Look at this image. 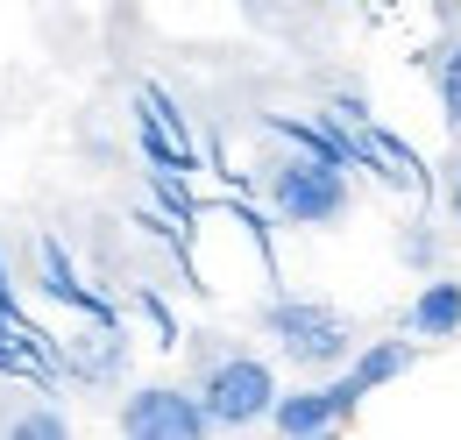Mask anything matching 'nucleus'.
<instances>
[{
  "label": "nucleus",
  "mask_w": 461,
  "mask_h": 440,
  "mask_svg": "<svg viewBox=\"0 0 461 440\" xmlns=\"http://www.w3.org/2000/svg\"><path fill=\"white\" fill-rule=\"evenodd\" d=\"M263 192H270L277 220H291V227H341L348 206H355L348 170L327 164V157H312V150H298V142H291L285 157H270Z\"/></svg>",
  "instance_id": "obj_1"
},
{
  "label": "nucleus",
  "mask_w": 461,
  "mask_h": 440,
  "mask_svg": "<svg viewBox=\"0 0 461 440\" xmlns=\"http://www.w3.org/2000/svg\"><path fill=\"white\" fill-rule=\"evenodd\" d=\"M263 334L305 377H327V370H341L355 355V320L341 306H327V298H270L263 306Z\"/></svg>",
  "instance_id": "obj_2"
},
{
  "label": "nucleus",
  "mask_w": 461,
  "mask_h": 440,
  "mask_svg": "<svg viewBox=\"0 0 461 440\" xmlns=\"http://www.w3.org/2000/svg\"><path fill=\"white\" fill-rule=\"evenodd\" d=\"M199 405H206V419L221 426V434H241V426H263L270 419V405H277V370L263 362V355H221V362H206L199 370Z\"/></svg>",
  "instance_id": "obj_3"
},
{
  "label": "nucleus",
  "mask_w": 461,
  "mask_h": 440,
  "mask_svg": "<svg viewBox=\"0 0 461 440\" xmlns=\"http://www.w3.org/2000/svg\"><path fill=\"white\" fill-rule=\"evenodd\" d=\"M114 426L128 440H199V434H213V419H206V405H199L192 384H135L121 398Z\"/></svg>",
  "instance_id": "obj_4"
},
{
  "label": "nucleus",
  "mask_w": 461,
  "mask_h": 440,
  "mask_svg": "<svg viewBox=\"0 0 461 440\" xmlns=\"http://www.w3.org/2000/svg\"><path fill=\"white\" fill-rule=\"evenodd\" d=\"M270 426H277L285 440H312V434H334V426H348L341 398H334V377H327V384H305V390H277Z\"/></svg>",
  "instance_id": "obj_5"
},
{
  "label": "nucleus",
  "mask_w": 461,
  "mask_h": 440,
  "mask_svg": "<svg viewBox=\"0 0 461 440\" xmlns=\"http://www.w3.org/2000/svg\"><path fill=\"white\" fill-rule=\"evenodd\" d=\"M36 291L43 298H58V306H71V313H86V320H114V306L86 284V277L71 270V256H64V242H36Z\"/></svg>",
  "instance_id": "obj_6"
},
{
  "label": "nucleus",
  "mask_w": 461,
  "mask_h": 440,
  "mask_svg": "<svg viewBox=\"0 0 461 440\" xmlns=\"http://www.w3.org/2000/svg\"><path fill=\"white\" fill-rule=\"evenodd\" d=\"M404 334L411 341H455L461 334V277H426L404 306Z\"/></svg>",
  "instance_id": "obj_7"
},
{
  "label": "nucleus",
  "mask_w": 461,
  "mask_h": 440,
  "mask_svg": "<svg viewBox=\"0 0 461 440\" xmlns=\"http://www.w3.org/2000/svg\"><path fill=\"white\" fill-rule=\"evenodd\" d=\"M411 362H419V341H411V334H391V341H369V348H355V355H348L341 370H348V384H355L362 398H369V390L398 384V377L411 370Z\"/></svg>",
  "instance_id": "obj_8"
},
{
  "label": "nucleus",
  "mask_w": 461,
  "mask_h": 440,
  "mask_svg": "<svg viewBox=\"0 0 461 440\" xmlns=\"http://www.w3.org/2000/svg\"><path fill=\"white\" fill-rule=\"evenodd\" d=\"M7 434H14V440H64V434H71V419H64L58 405H22V412L7 419Z\"/></svg>",
  "instance_id": "obj_9"
},
{
  "label": "nucleus",
  "mask_w": 461,
  "mask_h": 440,
  "mask_svg": "<svg viewBox=\"0 0 461 440\" xmlns=\"http://www.w3.org/2000/svg\"><path fill=\"white\" fill-rule=\"evenodd\" d=\"M433 86H440V114H447V128H461V43H447V50H440Z\"/></svg>",
  "instance_id": "obj_10"
},
{
  "label": "nucleus",
  "mask_w": 461,
  "mask_h": 440,
  "mask_svg": "<svg viewBox=\"0 0 461 440\" xmlns=\"http://www.w3.org/2000/svg\"><path fill=\"white\" fill-rule=\"evenodd\" d=\"M398 249H404V263H433V234H426V227H411Z\"/></svg>",
  "instance_id": "obj_11"
},
{
  "label": "nucleus",
  "mask_w": 461,
  "mask_h": 440,
  "mask_svg": "<svg viewBox=\"0 0 461 440\" xmlns=\"http://www.w3.org/2000/svg\"><path fill=\"white\" fill-rule=\"evenodd\" d=\"M0 320H22V298H14V284H7V263H0Z\"/></svg>",
  "instance_id": "obj_12"
},
{
  "label": "nucleus",
  "mask_w": 461,
  "mask_h": 440,
  "mask_svg": "<svg viewBox=\"0 0 461 440\" xmlns=\"http://www.w3.org/2000/svg\"><path fill=\"white\" fill-rule=\"evenodd\" d=\"M447 214H455V227H461V164H455V178H447Z\"/></svg>",
  "instance_id": "obj_13"
},
{
  "label": "nucleus",
  "mask_w": 461,
  "mask_h": 440,
  "mask_svg": "<svg viewBox=\"0 0 461 440\" xmlns=\"http://www.w3.org/2000/svg\"><path fill=\"white\" fill-rule=\"evenodd\" d=\"M447 7H455V22H461V0H447Z\"/></svg>",
  "instance_id": "obj_14"
}]
</instances>
